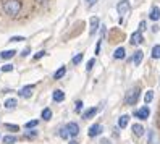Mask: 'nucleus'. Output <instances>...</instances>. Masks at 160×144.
Segmentation results:
<instances>
[{
	"label": "nucleus",
	"mask_w": 160,
	"mask_h": 144,
	"mask_svg": "<svg viewBox=\"0 0 160 144\" xmlns=\"http://www.w3.org/2000/svg\"><path fill=\"white\" fill-rule=\"evenodd\" d=\"M97 112H99L97 107H91V109H88V110H84V112H82V118H84V120H89V118H92Z\"/></svg>",
	"instance_id": "9b49d317"
},
{
	"label": "nucleus",
	"mask_w": 160,
	"mask_h": 144,
	"mask_svg": "<svg viewBox=\"0 0 160 144\" xmlns=\"http://www.w3.org/2000/svg\"><path fill=\"white\" fill-rule=\"evenodd\" d=\"M149 115H150V110H149L147 105H144V107H141V109H138V110H136L134 117H138L139 120H146V118L149 117Z\"/></svg>",
	"instance_id": "20e7f679"
},
{
	"label": "nucleus",
	"mask_w": 160,
	"mask_h": 144,
	"mask_svg": "<svg viewBox=\"0 0 160 144\" xmlns=\"http://www.w3.org/2000/svg\"><path fill=\"white\" fill-rule=\"evenodd\" d=\"M10 41L12 42H21V41H24V37L23 36H13V37H10Z\"/></svg>",
	"instance_id": "c756f323"
},
{
	"label": "nucleus",
	"mask_w": 160,
	"mask_h": 144,
	"mask_svg": "<svg viewBox=\"0 0 160 144\" xmlns=\"http://www.w3.org/2000/svg\"><path fill=\"white\" fill-rule=\"evenodd\" d=\"M129 8H131L129 0H121V2H118V5H117V12L120 13V16H123L129 12Z\"/></svg>",
	"instance_id": "7ed1b4c3"
},
{
	"label": "nucleus",
	"mask_w": 160,
	"mask_h": 144,
	"mask_svg": "<svg viewBox=\"0 0 160 144\" xmlns=\"http://www.w3.org/2000/svg\"><path fill=\"white\" fill-rule=\"evenodd\" d=\"M58 134H60V138H62V139H68V138H70V131H68V128H67V126L60 128Z\"/></svg>",
	"instance_id": "aec40b11"
},
{
	"label": "nucleus",
	"mask_w": 160,
	"mask_h": 144,
	"mask_svg": "<svg viewBox=\"0 0 160 144\" xmlns=\"http://www.w3.org/2000/svg\"><path fill=\"white\" fill-rule=\"evenodd\" d=\"M67 128H68V131H70V136H78V134H79V126H78V123L71 121V123L67 125Z\"/></svg>",
	"instance_id": "1a4fd4ad"
},
{
	"label": "nucleus",
	"mask_w": 160,
	"mask_h": 144,
	"mask_svg": "<svg viewBox=\"0 0 160 144\" xmlns=\"http://www.w3.org/2000/svg\"><path fill=\"white\" fill-rule=\"evenodd\" d=\"M142 59H144V54H142V50H136V52H134V55L131 57V63H133L134 66H138L141 62H142Z\"/></svg>",
	"instance_id": "0eeeda50"
},
{
	"label": "nucleus",
	"mask_w": 160,
	"mask_h": 144,
	"mask_svg": "<svg viewBox=\"0 0 160 144\" xmlns=\"http://www.w3.org/2000/svg\"><path fill=\"white\" fill-rule=\"evenodd\" d=\"M94 2H96V0H86V3H88V5H89V7H91V5H92V3H94Z\"/></svg>",
	"instance_id": "c9c22d12"
},
{
	"label": "nucleus",
	"mask_w": 160,
	"mask_h": 144,
	"mask_svg": "<svg viewBox=\"0 0 160 144\" xmlns=\"http://www.w3.org/2000/svg\"><path fill=\"white\" fill-rule=\"evenodd\" d=\"M16 55V50H3L2 54H0V57H2L3 60H10V59H13V57Z\"/></svg>",
	"instance_id": "dca6fc26"
},
{
	"label": "nucleus",
	"mask_w": 160,
	"mask_h": 144,
	"mask_svg": "<svg viewBox=\"0 0 160 144\" xmlns=\"http://www.w3.org/2000/svg\"><path fill=\"white\" fill-rule=\"evenodd\" d=\"M37 136V131H26L24 133V138H36Z\"/></svg>",
	"instance_id": "7c9ffc66"
},
{
	"label": "nucleus",
	"mask_w": 160,
	"mask_h": 144,
	"mask_svg": "<svg viewBox=\"0 0 160 144\" xmlns=\"http://www.w3.org/2000/svg\"><path fill=\"white\" fill-rule=\"evenodd\" d=\"M129 42L133 44V45H139V44H142V33H141V31L133 33V34H131V39H129Z\"/></svg>",
	"instance_id": "423d86ee"
},
{
	"label": "nucleus",
	"mask_w": 160,
	"mask_h": 144,
	"mask_svg": "<svg viewBox=\"0 0 160 144\" xmlns=\"http://www.w3.org/2000/svg\"><path fill=\"white\" fill-rule=\"evenodd\" d=\"M5 128L10 130V131H13V133H16L18 130H20V126H18V125H12V123H5Z\"/></svg>",
	"instance_id": "a878e982"
},
{
	"label": "nucleus",
	"mask_w": 160,
	"mask_h": 144,
	"mask_svg": "<svg viewBox=\"0 0 160 144\" xmlns=\"http://www.w3.org/2000/svg\"><path fill=\"white\" fill-rule=\"evenodd\" d=\"M37 2H45V0H37Z\"/></svg>",
	"instance_id": "4c0bfd02"
},
{
	"label": "nucleus",
	"mask_w": 160,
	"mask_h": 144,
	"mask_svg": "<svg viewBox=\"0 0 160 144\" xmlns=\"http://www.w3.org/2000/svg\"><path fill=\"white\" fill-rule=\"evenodd\" d=\"M139 94H141V89H139V88H131V89L126 92V95H125V104H126V105L136 104L138 99H139Z\"/></svg>",
	"instance_id": "f03ea898"
},
{
	"label": "nucleus",
	"mask_w": 160,
	"mask_h": 144,
	"mask_svg": "<svg viewBox=\"0 0 160 144\" xmlns=\"http://www.w3.org/2000/svg\"><path fill=\"white\" fill-rule=\"evenodd\" d=\"M70 144H79L78 141H70Z\"/></svg>",
	"instance_id": "e433bc0d"
},
{
	"label": "nucleus",
	"mask_w": 160,
	"mask_h": 144,
	"mask_svg": "<svg viewBox=\"0 0 160 144\" xmlns=\"http://www.w3.org/2000/svg\"><path fill=\"white\" fill-rule=\"evenodd\" d=\"M81 62H82V54H78L73 57V65H79Z\"/></svg>",
	"instance_id": "bb28decb"
},
{
	"label": "nucleus",
	"mask_w": 160,
	"mask_h": 144,
	"mask_svg": "<svg viewBox=\"0 0 160 144\" xmlns=\"http://www.w3.org/2000/svg\"><path fill=\"white\" fill-rule=\"evenodd\" d=\"M152 99H154V91L149 89V91L146 92V95H144V102H146V104H150V102H152Z\"/></svg>",
	"instance_id": "4be33fe9"
},
{
	"label": "nucleus",
	"mask_w": 160,
	"mask_h": 144,
	"mask_svg": "<svg viewBox=\"0 0 160 144\" xmlns=\"http://www.w3.org/2000/svg\"><path fill=\"white\" fill-rule=\"evenodd\" d=\"M29 52H31V49H24V50L21 52V55H23V57H28V55H29Z\"/></svg>",
	"instance_id": "f704fd0d"
},
{
	"label": "nucleus",
	"mask_w": 160,
	"mask_h": 144,
	"mask_svg": "<svg viewBox=\"0 0 160 144\" xmlns=\"http://www.w3.org/2000/svg\"><path fill=\"white\" fill-rule=\"evenodd\" d=\"M16 142V138L12 136V134H8V136L3 138V144H15Z\"/></svg>",
	"instance_id": "5701e85b"
},
{
	"label": "nucleus",
	"mask_w": 160,
	"mask_h": 144,
	"mask_svg": "<svg viewBox=\"0 0 160 144\" xmlns=\"http://www.w3.org/2000/svg\"><path fill=\"white\" fill-rule=\"evenodd\" d=\"M128 121H129V117L128 115H121V117L118 118V126L123 130V128H126L128 126Z\"/></svg>",
	"instance_id": "f3484780"
},
{
	"label": "nucleus",
	"mask_w": 160,
	"mask_h": 144,
	"mask_svg": "<svg viewBox=\"0 0 160 144\" xmlns=\"http://www.w3.org/2000/svg\"><path fill=\"white\" fill-rule=\"evenodd\" d=\"M99 24H100L99 18H97V16H92V18H91V29H89L91 36H92V34H96V31L99 29Z\"/></svg>",
	"instance_id": "9d476101"
},
{
	"label": "nucleus",
	"mask_w": 160,
	"mask_h": 144,
	"mask_svg": "<svg viewBox=\"0 0 160 144\" xmlns=\"http://www.w3.org/2000/svg\"><path fill=\"white\" fill-rule=\"evenodd\" d=\"M144 29H146V21H141V24H139V29H138V31L142 33Z\"/></svg>",
	"instance_id": "72a5a7b5"
},
{
	"label": "nucleus",
	"mask_w": 160,
	"mask_h": 144,
	"mask_svg": "<svg viewBox=\"0 0 160 144\" xmlns=\"http://www.w3.org/2000/svg\"><path fill=\"white\" fill-rule=\"evenodd\" d=\"M65 73H67V68L65 66H60V68L55 71V75H53V80H62L63 76H65Z\"/></svg>",
	"instance_id": "a211bd4d"
},
{
	"label": "nucleus",
	"mask_w": 160,
	"mask_h": 144,
	"mask_svg": "<svg viewBox=\"0 0 160 144\" xmlns=\"http://www.w3.org/2000/svg\"><path fill=\"white\" fill-rule=\"evenodd\" d=\"M102 131H103L102 126H100L99 123H96V125H92V126L89 128V133H88V134H89L91 138H94V136H99V134H102Z\"/></svg>",
	"instance_id": "6e6552de"
},
{
	"label": "nucleus",
	"mask_w": 160,
	"mask_h": 144,
	"mask_svg": "<svg viewBox=\"0 0 160 144\" xmlns=\"http://www.w3.org/2000/svg\"><path fill=\"white\" fill-rule=\"evenodd\" d=\"M52 118V110L47 107V109H44L42 110V120H45V121H49Z\"/></svg>",
	"instance_id": "6ab92c4d"
},
{
	"label": "nucleus",
	"mask_w": 160,
	"mask_h": 144,
	"mask_svg": "<svg viewBox=\"0 0 160 144\" xmlns=\"http://www.w3.org/2000/svg\"><path fill=\"white\" fill-rule=\"evenodd\" d=\"M125 57H126V50L123 49V47H118V49L115 50V54H113V59L121 60V59H125Z\"/></svg>",
	"instance_id": "ddd939ff"
},
{
	"label": "nucleus",
	"mask_w": 160,
	"mask_h": 144,
	"mask_svg": "<svg viewBox=\"0 0 160 144\" xmlns=\"http://www.w3.org/2000/svg\"><path fill=\"white\" fill-rule=\"evenodd\" d=\"M152 59H160V45H154V49H152Z\"/></svg>",
	"instance_id": "393cba45"
},
{
	"label": "nucleus",
	"mask_w": 160,
	"mask_h": 144,
	"mask_svg": "<svg viewBox=\"0 0 160 144\" xmlns=\"http://www.w3.org/2000/svg\"><path fill=\"white\" fill-rule=\"evenodd\" d=\"M16 104H18L16 99H7V100H5V109H15Z\"/></svg>",
	"instance_id": "412c9836"
},
{
	"label": "nucleus",
	"mask_w": 160,
	"mask_h": 144,
	"mask_svg": "<svg viewBox=\"0 0 160 144\" xmlns=\"http://www.w3.org/2000/svg\"><path fill=\"white\" fill-rule=\"evenodd\" d=\"M52 99H53L55 102H63V100H65V92H63L62 89L53 91V94H52Z\"/></svg>",
	"instance_id": "f8f14e48"
},
{
	"label": "nucleus",
	"mask_w": 160,
	"mask_h": 144,
	"mask_svg": "<svg viewBox=\"0 0 160 144\" xmlns=\"http://www.w3.org/2000/svg\"><path fill=\"white\" fill-rule=\"evenodd\" d=\"M94 65H96V59H91V60L88 62V65H86V70L91 71V70L94 68Z\"/></svg>",
	"instance_id": "cd10ccee"
},
{
	"label": "nucleus",
	"mask_w": 160,
	"mask_h": 144,
	"mask_svg": "<svg viewBox=\"0 0 160 144\" xmlns=\"http://www.w3.org/2000/svg\"><path fill=\"white\" fill-rule=\"evenodd\" d=\"M37 125H39V121H37V120H31V121H28V123L24 125V128H26V130H31V128H36Z\"/></svg>",
	"instance_id": "b1692460"
},
{
	"label": "nucleus",
	"mask_w": 160,
	"mask_h": 144,
	"mask_svg": "<svg viewBox=\"0 0 160 144\" xmlns=\"http://www.w3.org/2000/svg\"><path fill=\"white\" fill-rule=\"evenodd\" d=\"M149 18H150L152 21H158V20H160V8H158V7H154L152 12H150V15H149Z\"/></svg>",
	"instance_id": "2eb2a0df"
},
{
	"label": "nucleus",
	"mask_w": 160,
	"mask_h": 144,
	"mask_svg": "<svg viewBox=\"0 0 160 144\" xmlns=\"http://www.w3.org/2000/svg\"><path fill=\"white\" fill-rule=\"evenodd\" d=\"M74 110L81 112L82 110V100H76V105H74Z\"/></svg>",
	"instance_id": "2f4dec72"
},
{
	"label": "nucleus",
	"mask_w": 160,
	"mask_h": 144,
	"mask_svg": "<svg viewBox=\"0 0 160 144\" xmlns=\"http://www.w3.org/2000/svg\"><path fill=\"white\" fill-rule=\"evenodd\" d=\"M32 89H34V84H28V86H24L23 89H20V91H18V94H20L21 97L28 99V97H31V94H32Z\"/></svg>",
	"instance_id": "39448f33"
},
{
	"label": "nucleus",
	"mask_w": 160,
	"mask_h": 144,
	"mask_svg": "<svg viewBox=\"0 0 160 144\" xmlns=\"http://www.w3.org/2000/svg\"><path fill=\"white\" fill-rule=\"evenodd\" d=\"M3 12L10 16H16L21 12V2L20 0H3Z\"/></svg>",
	"instance_id": "f257e3e1"
},
{
	"label": "nucleus",
	"mask_w": 160,
	"mask_h": 144,
	"mask_svg": "<svg viewBox=\"0 0 160 144\" xmlns=\"http://www.w3.org/2000/svg\"><path fill=\"white\" fill-rule=\"evenodd\" d=\"M44 55H45V50H41V52H37V54L34 55V60H39V59H42Z\"/></svg>",
	"instance_id": "473e14b6"
},
{
	"label": "nucleus",
	"mask_w": 160,
	"mask_h": 144,
	"mask_svg": "<svg viewBox=\"0 0 160 144\" xmlns=\"http://www.w3.org/2000/svg\"><path fill=\"white\" fill-rule=\"evenodd\" d=\"M2 71H3V73H10V71H13V65H3V66H2Z\"/></svg>",
	"instance_id": "c85d7f7f"
},
{
	"label": "nucleus",
	"mask_w": 160,
	"mask_h": 144,
	"mask_svg": "<svg viewBox=\"0 0 160 144\" xmlns=\"http://www.w3.org/2000/svg\"><path fill=\"white\" fill-rule=\"evenodd\" d=\"M133 133L136 134L138 138H141L144 134V126H142V125H139V123H134L133 125Z\"/></svg>",
	"instance_id": "4468645a"
}]
</instances>
